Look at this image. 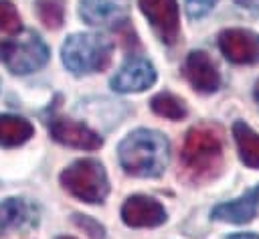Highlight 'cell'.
<instances>
[{
  "label": "cell",
  "mask_w": 259,
  "mask_h": 239,
  "mask_svg": "<svg viewBox=\"0 0 259 239\" xmlns=\"http://www.w3.org/2000/svg\"><path fill=\"white\" fill-rule=\"evenodd\" d=\"M225 156V132L219 124L200 122L194 124L182 142L180 168L188 182H206L214 178L223 168Z\"/></svg>",
  "instance_id": "cell-1"
},
{
  "label": "cell",
  "mask_w": 259,
  "mask_h": 239,
  "mask_svg": "<svg viewBox=\"0 0 259 239\" xmlns=\"http://www.w3.org/2000/svg\"><path fill=\"white\" fill-rule=\"evenodd\" d=\"M117 158L127 174L138 178H156L168 166L170 142L158 130L138 128L119 142Z\"/></svg>",
  "instance_id": "cell-2"
},
{
  "label": "cell",
  "mask_w": 259,
  "mask_h": 239,
  "mask_svg": "<svg viewBox=\"0 0 259 239\" xmlns=\"http://www.w3.org/2000/svg\"><path fill=\"white\" fill-rule=\"evenodd\" d=\"M113 43L93 32H75L61 47V59L73 75H91L109 67Z\"/></svg>",
  "instance_id": "cell-3"
},
{
  "label": "cell",
  "mask_w": 259,
  "mask_h": 239,
  "mask_svg": "<svg viewBox=\"0 0 259 239\" xmlns=\"http://www.w3.org/2000/svg\"><path fill=\"white\" fill-rule=\"evenodd\" d=\"M59 182L71 196L89 205L103 203L109 194V180L105 168L99 160L93 158H81L71 162L59 174Z\"/></svg>",
  "instance_id": "cell-4"
},
{
  "label": "cell",
  "mask_w": 259,
  "mask_h": 239,
  "mask_svg": "<svg viewBox=\"0 0 259 239\" xmlns=\"http://www.w3.org/2000/svg\"><path fill=\"white\" fill-rule=\"evenodd\" d=\"M51 51L36 32L0 43V63L12 75H30L47 65Z\"/></svg>",
  "instance_id": "cell-5"
},
{
  "label": "cell",
  "mask_w": 259,
  "mask_h": 239,
  "mask_svg": "<svg viewBox=\"0 0 259 239\" xmlns=\"http://www.w3.org/2000/svg\"><path fill=\"white\" fill-rule=\"evenodd\" d=\"M138 6L162 43H176L180 34V12L176 0H138Z\"/></svg>",
  "instance_id": "cell-6"
},
{
  "label": "cell",
  "mask_w": 259,
  "mask_h": 239,
  "mask_svg": "<svg viewBox=\"0 0 259 239\" xmlns=\"http://www.w3.org/2000/svg\"><path fill=\"white\" fill-rule=\"evenodd\" d=\"M219 49L235 65L259 63V34L247 28H227L219 34Z\"/></svg>",
  "instance_id": "cell-7"
},
{
  "label": "cell",
  "mask_w": 259,
  "mask_h": 239,
  "mask_svg": "<svg viewBox=\"0 0 259 239\" xmlns=\"http://www.w3.org/2000/svg\"><path fill=\"white\" fill-rule=\"evenodd\" d=\"M168 213L162 203L146 194H132L121 205V221L134 229H152L166 223Z\"/></svg>",
  "instance_id": "cell-8"
},
{
  "label": "cell",
  "mask_w": 259,
  "mask_h": 239,
  "mask_svg": "<svg viewBox=\"0 0 259 239\" xmlns=\"http://www.w3.org/2000/svg\"><path fill=\"white\" fill-rule=\"evenodd\" d=\"M49 134L55 142L77 150H97L103 146V138L97 132L69 117H53L49 122Z\"/></svg>",
  "instance_id": "cell-9"
},
{
  "label": "cell",
  "mask_w": 259,
  "mask_h": 239,
  "mask_svg": "<svg viewBox=\"0 0 259 239\" xmlns=\"http://www.w3.org/2000/svg\"><path fill=\"white\" fill-rule=\"evenodd\" d=\"M156 69L144 57L127 59L111 77V89L117 93H140L156 83Z\"/></svg>",
  "instance_id": "cell-10"
},
{
  "label": "cell",
  "mask_w": 259,
  "mask_h": 239,
  "mask_svg": "<svg viewBox=\"0 0 259 239\" xmlns=\"http://www.w3.org/2000/svg\"><path fill=\"white\" fill-rule=\"evenodd\" d=\"M182 75L190 83V87L198 93H212L221 85V75L217 71L214 61L204 51H190L182 65Z\"/></svg>",
  "instance_id": "cell-11"
},
{
  "label": "cell",
  "mask_w": 259,
  "mask_h": 239,
  "mask_svg": "<svg viewBox=\"0 0 259 239\" xmlns=\"http://www.w3.org/2000/svg\"><path fill=\"white\" fill-rule=\"evenodd\" d=\"M79 14L93 26H117L127 20V0H79Z\"/></svg>",
  "instance_id": "cell-12"
},
{
  "label": "cell",
  "mask_w": 259,
  "mask_h": 239,
  "mask_svg": "<svg viewBox=\"0 0 259 239\" xmlns=\"http://www.w3.org/2000/svg\"><path fill=\"white\" fill-rule=\"evenodd\" d=\"M38 225V209L36 205L24 198H4L0 203V235L10 231H22Z\"/></svg>",
  "instance_id": "cell-13"
},
{
  "label": "cell",
  "mask_w": 259,
  "mask_h": 239,
  "mask_svg": "<svg viewBox=\"0 0 259 239\" xmlns=\"http://www.w3.org/2000/svg\"><path fill=\"white\" fill-rule=\"evenodd\" d=\"M257 211H259V184L253 186L251 190H247L239 198H233V201L217 205L210 211V217L214 221H225V223L241 225V223L253 221Z\"/></svg>",
  "instance_id": "cell-14"
},
{
  "label": "cell",
  "mask_w": 259,
  "mask_h": 239,
  "mask_svg": "<svg viewBox=\"0 0 259 239\" xmlns=\"http://www.w3.org/2000/svg\"><path fill=\"white\" fill-rule=\"evenodd\" d=\"M34 136V126L12 113H0V146L2 148H18L26 144Z\"/></svg>",
  "instance_id": "cell-15"
},
{
  "label": "cell",
  "mask_w": 259,
  "mask_h": 239,
  "mask_svg": "<svg viewBox=\"0 0 259 239\" xmlns=\"http://www.w3.org/2000/svg\"><path fill=\"white\" fill-rule=\"evenodd\" d=\"M233 138L239 150V158L249 168H259V134L245 122L233 124Z\"/></svg>",
  "instance_id": "cell-16"
},
{
  "label": "cell",
  "mask_w": 259,
  "mask_h": 239,
  "mask_svg": "<svg viewBox=\"0 0 259 239\" xmlns=\"http://www.w3.org/2000/svg\"><path fill=\"white\" fill-rule=\"evenodd\" d=\"M150 107L156 115L160 117H166V120H184L188 109L184 105V101L180 97H176L174 93L170 91H160L156 93L152 99H150Z\"/></svg>",
  "instance_id": "cell-17"
},
{
  "label": "cell",
  "mask_w": 259,
  "mask_h": 239,
  "mask_svg": "<svg viewBox=\"0 0 259 239\" xmlns=\"http://www.w3.org/2000/svg\"><path fill=\"white\" fill-rule=\"evenodd\" d=\"M36 14L40 22L51 30H57L63 26L65 10L59 0H36Z\"/></svg>",
  "instance_id": "cell-18"
},
{
  "label": "cell",
  "mask_w": 259,
  "mask_h": 239,
  "mask_svg": "<svg viewBox=\"0 0 259 239\" xmlns=\"http://www.w3.org/2000/svg\"><path fill=\"white\" fill-rule=\"evenodd\" d=\"M22 30L20 14L12 0H0V32L4 34H16Z\"/></svg>",
  "instance_id": "cell-19"
},
{
  "label": "cell",
  "mask_w": 259,
  "mask_h": 239,
  "mask_svg": "<svg viewBox=\"0 0 259 239\" xmlns=\"http://www.w3.org/2000/svg\"><path fill=\"white\" fill-rule=\"evenodd\" d=\"M73 223H75L83 233H87L91 239H105V227H103L99 221H95L93 217L75 213V215H73Z\"/></svg>",
  "instance_id": "cell-20"
},
{
  "label": "cell",
  "mask_w": 259,
  "mask_h": 239,
  "mask_svg": "<svg viewBox=\"0 0 259 239\" xmlns=\"http://www.w3.org/2000/svg\"><path fill=\"white\" fill-rule=\"evenodd\" d=\"M214 4H217V0H186V14L192 20L202 18L212 10Z\"/></svg>",
  "instance_id": "cell-21"
},
{
  "label": "cell",
  "mask_w": 259,
  "mask_h": 239,
  "mask_svg": "<svg viewBox=\"0 0 259 239\" xmlns=\"http://www.w3.org/2000/svg\"><path fill=\"white\" fill-rule=\"evenodd\" d=\"M227 239H259V235H255V233H233Z\"/></svg>",
  "instance_id": "cell-22"
},
{
  "label": "cell",
  "mask_w": 259,
  "mask_h": 239,
  "mask_svg": "<svg viewBox=\"0 0 259 239\" xmlns=\"http://www.w3.org/2000/svg\"><path fill=\"white\" fill-rule=\"evenodd\" d=\"M255 97H257V101H259V81H257V85H255Z\"/></svg>",
  "instance_id": "cell-23"
},
{
  "label": "cell",
  "mask_w": 259,
  "mask_h": 239,
  "mask_svg": "<svg viewBox=\"0 0 259 239\" xmlns=\"http://www.w3.org/2000/svg\"><path fill=\"white\" fill-rule=\"evenodd\" d=\"M57 239H73V237H57Z\"/></svg>",
  "instance_id": "cell-24"
}]
</instances>
